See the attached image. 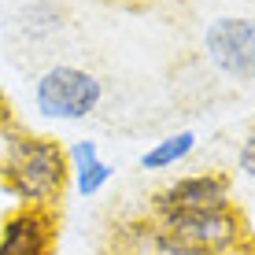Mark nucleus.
<instances>
[{"label":"nucleus","mask_w":255,"mask_h":255,"mask_svg":"<svg viewBox=\"0 0 255 255\" xmlns=\"http://www.w3.org/2000/svg\"><path fill=\"white\" fill-rule=\"evenodd\" d=\"M67 152L52 137L37 133H7L0 152V181L22 207L59 204L67 185Z\"/></svg>","instance_id":"1"},{"label":"nucleus","mask_w":255,"mask_h":255,"mask_svg":"<svg viewBox=\"0 0 255 255\" xmlns=\"http://www.w3.org/2000/svg\"><path fill=\"white\" fill-rule=\"evenodd\" d=\"M244 237V218L233 207L204 215H163L148 226L155 255H230Z\"/></svg>","instance_id":"2"},{"label":"nucleus","mask_w":255,"mask_h":255,"mask_svg":"<svg viewBox=\"0 0 255 255\" xmlns=\"http://www.w3.org/2000/svg\"><path fill=\"white\" fill-rule=\"evenodd\" d=\"M104 85L96 82L89 70L82 67H48L41 74L37 89H33V100H37V111L48 119H63V122H78L85 115H93L100 108Z\"/></svg>","instance_id":"3"},{"label":"nucleus","mask_w":255,"mask_h":255,"mask_svg":"<svg viewBox=\"0 0 255 255\" xmlns=\"http://www.w3.org/2000/svg\"><path fill=\"white\" fill-rule=\"evenodd\" d=\"M204 52L222 74L255 82V19H215L204 30Z\"/></svg>","instance_id":"4"},{"label":"nucleus","mask_w":255,"mask_h":255,"mask_svg":"<svg viewBox=\"0 0 255 255\" xmlns=\"http://www.w3.org/2000/svg\"><path fill=\"white\" fill-rule=\"evenodd\" d=\"M155 215H204V211H222L230 207V178L226 174H196L181 178L174 185L155 192L152 200Z\"/></svg>","instance_id":"5"},{"label":"nucleus","mask_w":255,"mask_h":255,"mask_svg":"<svg viewBox=\"0 0 255 255\" xmlns=\"http://www.w3.org/2000/svg\"><path fill=\"white\" fill-rule=\"evenodd\" d=\"M56 218L48 207H19L4 218L0 230V255H52Z\"/></svg>","instance_id":"6"},{"label":"nucleus","mask_w":255,"mask_h":255,"mask_svg":"<svg viewBox=\"0 0 255 255\" xmlns=\"http://www.w3.org/2000/svg\"><path fill=\"white\" fill-rule=\"evenodd\" d=\"M67 159H70L67 170H74V185H78L82 196H96V192L111 181V166L100 159V152H96L93 140H78Z\"/></svg>","instance_id":"7"},{"label":"nucleus","mask_w":255,"mask_h":255,"mask_svg":"<svg viewBox=\"0 0 255 255\" xmlns=\"http://www.w3.org/2000/svg\"><path fill=\"white\" fill-rule=\"evenodd\" d=\"M192 148H196V133H192V129H181V133H170V137H163L159 144L148 148V152L140 155V166H144V170H166V166L181 163Z\"/></svg>","instance_id":"8"},{"label":"nucleus","mask_w":255,"mask_h":255,"mask_svg":"<svg viewBox=\"0 0 255 255\" xmlns=\"http://www.w3.org/2000/svg\"><path fill=\"white\" fill-rule=\"evenodd\" d=\"M241 170L248 174V178H255V129L248 133V140L241 144Z\"/></svg>","instance_id":"9"},{"label":"nucleus","mask_w":255,"mask_h":255,"mask_svg":"<svg viewBox=\"0 0 255 255\" xmlns=\"http://www.w3.org/2000/svg\"><path fill=\"white\" fill-rule=\"evenodd\" d=\"M4 129H7V104H4V96H0V137H4Z\"/></svg>","instance_id":"10"}]
</instances>
